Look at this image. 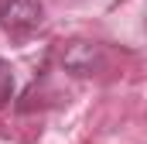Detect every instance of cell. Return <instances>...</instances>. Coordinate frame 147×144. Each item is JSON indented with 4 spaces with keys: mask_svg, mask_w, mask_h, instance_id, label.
<instances>
[{
    "mask_svg": "<svg viewBox=\"0 0 147 144\" xmlns=\"http://www.w3.org/2000/svg\"><path fill=\"white\" fill-rule=\"evenodd\" d=\"M62 65L75 75H92V69L99 65V48L92 41H69V48L62 52Z\"/></svg>",
    "mask_w": 147,
    "mask_h": 144,
    "instance_id": "2",
    "label": "cell"
},
{
    "mask_svg": "<svg viewBox=\"0 0 147 144\" xmlns=\"http://www.w3.org/2000/svg\"><path fill=\"white\" fill-rule=\"evenodd\" d=\"M10 100H14V72H10V65L0 58V107L10 103Z\"/></svg>",
    "mask_w": 147,
    "mask_h": 144,
    "instance_id": "3",
    "label": "cell"
},
{
    "mask_svg": "<svg viewBox=\"0 0 147 144\" xmlns=\"http://www.w3.org/2000/svg\"><path fill=\"white\" fill-rule=\"evenodd\" d=\"M45 21V3L41 0H0V28L10 38L34 35Z\"/></svg>",
    "mask_w": 147,
    "mask_h": 144,
    "instance_id": "1",
    "label": "cell"
}]
</instances>
